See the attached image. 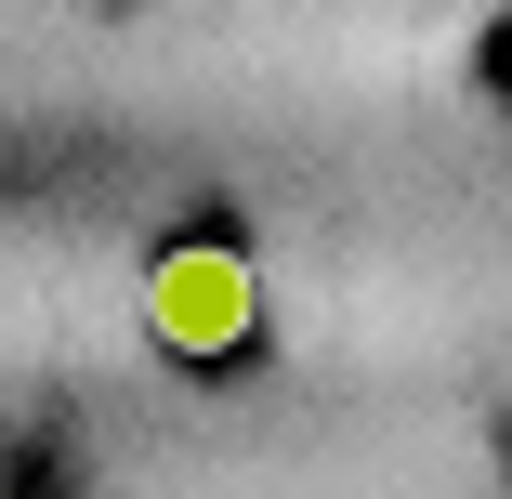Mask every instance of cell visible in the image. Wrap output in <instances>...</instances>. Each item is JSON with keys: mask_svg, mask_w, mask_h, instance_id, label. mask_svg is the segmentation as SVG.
<instances>
[{"mask_svg": "<svg viewBox=\"0 0 512 499\" xmlns=\"http://www.w3.org/2000/svg\"><path fill=\"white\" fill-rule=\"evenodd\" d=\"M145 329L171 342V355H237L250 342V263L237 250H158L145 263Z\"/></svg>", "mask_w": 512, "mask_h": 499, "instance_id": "cell-1", "label": "cell"}]
</instances>
